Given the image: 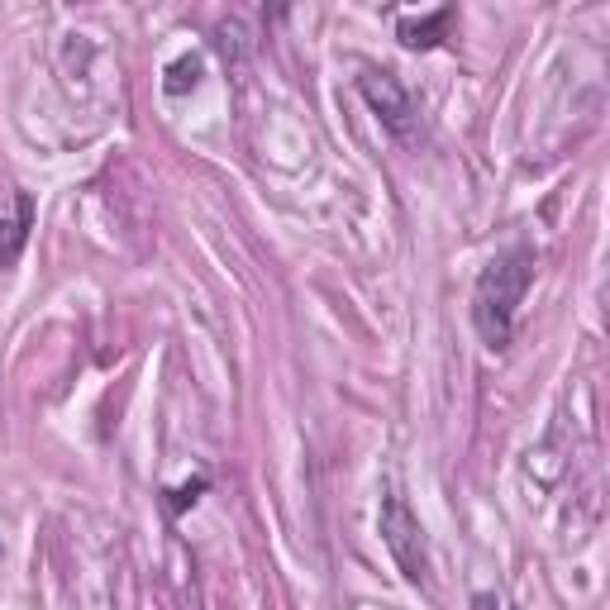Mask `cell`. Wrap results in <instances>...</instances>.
<instances>
[{
	"label": "cell",
	"instance_id": "6da1fadb",
	"mask_svg": "<svg viewBox=\"0 0 610 610\" xmlns=\"http://www.w3.org/2000/svg\"><path fill=\"white\" fill-rule=\"evenodd\" d=\"M534 263L539 253L529 243H511L501 249L492 263L477 272V286H472V325H477V339L492 348V354H506L515 339V315L525 305V292L534 282Z\"/></svg>",
	"mask_w": 610,
	"mask_h": 610
},
{
	"label": "cell",
	"instance_id": "7a4b0ae2",
	"mask_svg": "<svg viewBox=\"0 0 610 610\" xmlns=\"http://www.w3.org/2000/svg\"><path fill=\"white\" fill-rule=\"evenodd\" d=\"M377 534L387 544L391 562L401 568V577L410 587H424L430 582V548H424V525L420 515L410 511V501L401 492H387L381 496V511H377Z\"/></svg>",
	"mask_w": 610,
	"mask_h": 610
},
{
	"label": "cell",
	"instance_id": "3957f363",
	"mask_svg": "<svg viewBox=\"0 0 610 610\" xmlns=\"http://www.w3.org/2000/svg\"><path fill=\"white\" fill-rule=\"evenodd\" d=\"M358 96L372 105V115L387 125L401 144H416V134H420V105L416 96L401 86V76L396 72H362L358 76Z\"/></svg>",
	"mask_w": 610,
	"mask_h": 610
},
{
	"label": "cell",
	"instance_id": "277c9868",
	"mask_svg": "<svg viewBox=\"0 0 610 610\" xmlns=\"http://www.w3.org/2000/svg\"><path fill=\"white\" fill-rule=\"evenodd\" d=\"M29 229H34V196H29V191H14V215L0 220V272H10V267L24 257Z\"/></svg>",
	"mask_w": 610,
	"mask_h": 610
},
{
	"label": "cell",
	"instance_id": "5b68a950",
	"mask_svg": "<svg viewBox=\"0 0 610 610\" xmlns=\"http://www.w3.org/2000/svg\"><path fill=\"white\" fill-rule=\"evenodd\" d=\"M449 24H453V10H434V14H424V20H401L396 24V39H401L410 53H430L449 39Z\"/></svg>",
	"mask_w": 610,
	"mask_h": 610
},
{
	"label": "cell",
	"instance_id": "8992f818",
	"mask_svg": "<svg viewBox=\"0 0 610 610\" xmlns=\"http://www.w3.org/2000/svg\"><path fill=\"white\" fill-rule=\"evenodd\" d=\"M201 86V57L196 53H181L172 67H167V82H162V91L167 96H187V91H196Z\"/></svg>",
	"mask_w": 610,
	"mask_h": 610
},
{
	"label": "cell",
	"instance_id": "52a82bcc",
	"mask_svg": "<svg viewBox=\"0 0 610 610\" xmlns=\"http://www.w3.org/2000/svg\"><path fill=\"white\" fill-rule=\"evenodd\" d=\"M210 492V477H196V482H187V486H177V492H167V501H162V511H167V520H177L187 506H196Z\"/></svg>",
	"mask_w": 610,
	"mask_h": 610
},
{
	"label": "cell",
	"instance_id": "ba28073f",
	"mask_svg": "<svg viewBox=\"0 0 610 610\" xmlns=\"http://www.w3.org/2000/svg\"><path fill=\"white\" fill-rule=\"evenodd\" d=\"M472 610H501V601L492 597V591H477V597H472Z\"/></svg>",
	"mask_w": 610,
	"mask_h": 610
}]
</instances>
